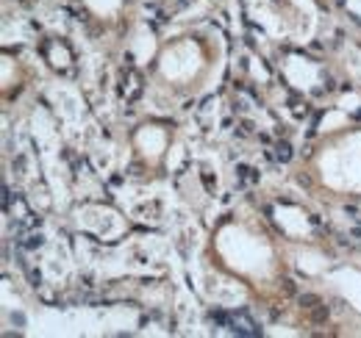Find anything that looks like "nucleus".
<instances>
[{"instance_id": "obj_1", "label": "nucleus", "mask_w": 361, "mask_h": 338, "mask_svg": "<svg viewBox=\"0 0 361 338\" xmlns=\"http://www.w3.org/2000/svg\"><path fill=\"white\" fill-rule=\"evenodd\" d=\"M231 333H236V336H247V338H253V336H262V327L245 313V311H239V313H231Z\"/></svg>"}, {"instance_id": "obj_2", "label": "nucleus", "mask_w": 361, "mask_h": 338, "mask_svg": "<svg viewBox=\"0 0 361 338\" xmlns=\"http://www.w3.org/2000/svg\"><path fill=\"white\" fill-rule=\"evenodd\" d=\"M42 244H45V239H42L39 233H28L25 239H20V247H23V250H39Z\"/></svg>"}, {"instance_id": "obj_3", "label": "nucleus", "mask_w": 361, "mask_h": 338, "mask_svg": "<svg viewBox=\"0 0 361 338\" xmlns=\"http://www.w3.org/2000/svg\"><path fill=\"white\" fill-rule=\"evenodd\" d=\"M236 172H239V177H242L245 183H259V172H256L253 167H245V164H242Z\"/></svg>"}, {"instance_id": "obj_4", "label": "nucleus", "mask_w": 361, "mask_h": 338, "mask_svg": "<svg viewBox=\"0 0 361 338\" xmlns=\"http://www.w3.org/2000/svg\"><path fill=\"white\" fill-rule=\"evenodd\" d=\"M275 156H278V161H283V164H286V161L292 158V147H289L286 142H278V144H275Z\"/></svg>"}, {"instance_id": "obj_5", "label": "nucleus", "mask_w": 361, "mask_h": 338, "mask_svg": "<svg viewBox=\"0 0 361 338\" xmlns=\"http://www.w3.org/2000/svg\"><path fill=\"white\" fill-rule=\"evenodd\" d=\"M298 302H300V308L314 311L317 305H319V296H317V294H298Z\"/></svg>"}, {"instance_id": "obj_6", "label": "nucleus", "mask_w": 361, "mask_h": 338, "mask_svg": "<svg viewBox=\"0 0 361 338\" xmlns=\"http://www.w3.org/2000/svg\"><path fill=\"white\" fill-rule=\"evenodd\" d=\"M28 277H31V286H34V289H39V286H42V272H39V269H31V272H28Z\"/></svg>"}, {"instance_id": "obj_7", "label": "nucleus", "mask_w": 361, "mask_h": 338, "mask_svg": "<svg viewBox=\"0 0 361 338\" xmlns=\"http://www.w3.org/2000/svg\"><path fill=\"white\" fill-rule=\"evenodd\" d=\"M325 319H328V308L319 302V305L314 308V322H325Z\"/></svg>"}, {"instance_id": "obj_8", "label": "nucleus", "mask_w": 361, "mask_h": 338, "mask_svg": "<svg viewBox=\"0 0 361 338\" xmlns=\"http://www.w3.org/2000/svg\"><path fill=\"white\" fill-rule=\"evenodd\" d=\"M14 169H17V175H25V158L23 156L14 158Z\"/></svg>"}, {"instance_id": "obj_9", "label": "nucleus", "mask_w": 361, "mask_h": 338, "mask_svg": "<svg viewBox=\"0 0 361 338\" xmlns=\"http://www.w3.org/2000/svg\"><path fill=\"white\" fill-rule=\"evenodd\" d=\"M281 283H283V292L286 294H295V283L292 280H281Z\"/></svg>"}]
</instances>
